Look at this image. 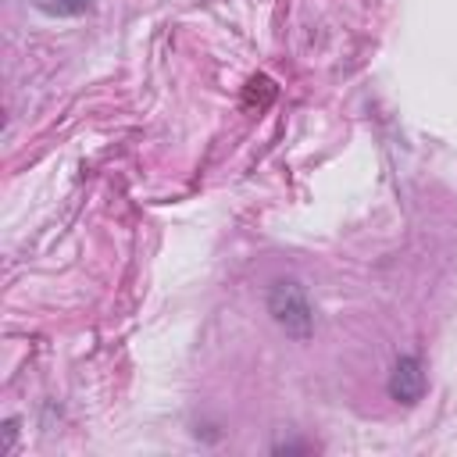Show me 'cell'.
<instances>
[{
  "label": "cell",
  "mask_w": 457,
  "mask_h": 457,
  "mask_svg": "<svg viewBox=\"0 0 457 457\" xmlns=\"http://www.w3.org/2000/svg\"><path fill=\"white\" fill-rule=\"evenodd\" d=\"M268 314L286 336L300 343L314 336V307H311L307 289L296 278H278L268 286Z\"/></svg>",
  "instance_id": "obj_1"
},
{
  "label": "cell",
  "mask_w": 457,
  "mask_h": 457,
  "mask_svg": "<svg viewBox=\"0 0 457 457\" xmlns=\"http://www.w3.org/2000/svg\"><path fill=\"white\" fill-rule=\"evenodd\" d=\"M386 389H389V396L396 403H418L421 393H425V368H421V361L414 353L400 357L393 364V371H389V386Z\"/></svg>",
  "instance_id": "obj_2"
},
{
  "label": "cell",
  "mask_w": 457,
  "mask_h": 457,
  "mask_svg": "<svg viewBox=\"0 0 457 457\" xmlns=\"http://www.w3.org/2000/svg\"><path fill=\"white\" fill-rule=\"evenodd\" d=\"M32 4L50 18H79L93 11V0H32Z\"/></svg>",
  "instance_id": "obj_3"
},
{
  "label": "cell",
  "mask_w": 457,
  "mask_h": 457,
  "mask_svg": "<svg viewBox=\"0 0 457 457\" xmlns=\"http://www.w3.org/2000/svg\"><path fill=\"white\" fill-rule=\"evenodd\" d=\"M14 439H18V418H7V421H4V443H0V453H11V450H14Z\"/></svg>",
  "instance_id": "obj_4"
}]
</instances>
